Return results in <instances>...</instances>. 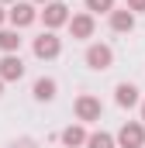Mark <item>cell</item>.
I'll return each mask as SVG.
<instances>
[{
    "instance_id": "1",
    "label": "cell",
    "mask_w": 145,
    "mask_h": 148,
    "mask_svg": "<svg viewBox=\"0 0 145 148\" xmlns=\"http://www.w3.org/2000/svg\"><path fill=\"white\" fill-rule=\"evenodd\" d=\"M117 145L121 148H145V127L138 121H128V124L117 131Z\"/></svg>"
},
{
    "instance_id": "2",
    "label": "cell",
    "mask_w": 145,
    "mask_h": 148,
    "mask_svg": "<svg viewBox=\"0 0 145 148\" xmlns=\"http://www.w3.org/2000/svg\"><path fill=\"white\" fill-rule=\"evenodd\" d=\"M7 17H10V24H14V28H28V24H31V21L38 17V10H35V3L14 0V7L7 10Z\"/></svg>"
},
{
    "instance_id": "3",
    "label": "cell",
    "mask_w": 145,
    "mask_h": 148,
    "mask_svg": "<svg viewBox=\"0 0 145 148\" xmlns=\"http://www.w3.org/2000/svg\"><path fill=\"white\" fill-rule=\"evenodd\" d=\"M41 21H45V28H59V24L69 21V7L59 3V0H48L45 10H41Z\"/></svg>"
},
{
    "instance_id": "4",
    "label": "cell",
    "mask_w": 145,
    "mask_h": 148,
    "mask_svg": "<svg viewBox=\"0 0 145 148\" xmlns=\"http://www.w3.org/2000/svg\"><path fill=\"white\" fill-rule=\"evenodd\" d=\"M100 100L97 97H90V93H83V97H76V117L79 121H100Z\"/></svg>"
},
{
    "instance_id": "5",
    "label": "cell",
    "mask_w": 145,
    "mask_h": 148,
    "mask_svg": "<svg viewBox=\"0 0 145 148\" xmlns=\"http://www.w3.org/2000/svg\"><path fill=\"white\" fill-rule=\"evenodd\" d=\"M110 62H114L110 45H90V48H86V66H90V69H107Z\"/></svg>"
},
{
    "instance_id": "6",
    "label": "cell",
    "mask_w": 145,
    "mask_h": 148,
    "mask_svg": "<svg viewBox=\"0 0 145 148\" xmlns=\"http://www.w3.org/2000/svg\"><path fill=\"white\" fill-rule=\"evenodd\" d=\"M59 48H62V45H59V38L52 35V31H45V35L35 38V55H38V59H55Z\"/></svg>"
},
{
    "instance_id": "7",
    "label": "cell",
    "mask_w": 145,
    "mask_h": 148,
    "mask_svg": "<svg viewBox=\"0 0 145 148\" xmlns=\"http://www.w3.org/2000/svg\"><path fill=\"white\" fill-rule=\"evenodd\" d=\"M24 76V62L17 59V55H3L0 59V79L7 83V79H21Z\"/></svg>"
},
{
    "instance_id": "8",
    "label": "cell",
    "mask_w": 145,
    "mask_h": 148,
    "mask_svg": "<svg viewBox=\"0 0 145 148\" xmlns=\"http://www.w3.org/2000/svg\"><path fill=\"white\" fill-rule=\"evenodd\" d=\"M66 24H69L72 38H90L93 35V17H90V14H76V17H69Z\"/></svg>"
},
{
    "instance_id": "9",
    "label": "cell",
    "mask_w": 145,
    "mask_h": 148,
    "mask_svg": "<svg viewBox=\"0 0 145 148\" xmlns=\"http://www.w3.org/2000/svg\"><path fill=\"white\" fill-rule=\"evenodd\" d=\"M31 93H35V100H41V103H48V100L55 97V79H48V76H41V79H35Z\"/></svg>"
},
{
    "instance_id": "10",
    "label": "cell",
    "mask_w": 145,
    "mask_h": 148,
    "mask_svg": "<svg viewBox=\"0 0 145 148\" xmlns=\"http://www.w3.org/2000/svg\"><path fill=\"white\" fill-rule=\"evenodd\" d=\"M110 28L114 31H131L135 28V14L124 7V10H110Z\"/></svg>"
},
{
    "instance_id": "11",
    "label": "cell",
    "mask_w": 145,
    "mask_h": 148,
    "mask_svg": "<svg viewBox=\"0 0 145 148\" xmlns=\"http://www.w3.org/2000/svg\"><path fill=\"white\" fill-rule=\"evenodd\" d=\"M17 48H21V38H17V28H3V31H0V52L14 55Z\"/></svg>"
},
{
    "instance_id": "12",
    "label": "cell",
    "mask_w": 145,
    "mask_h": 148,
    "mask_svg": "<svg viewBox=\"0 0 145 148\" xmlns=\"http://www.w3.org/2000/svg\"><path fill=\"white\" fill-rule=\"evenodd\" d=\"M117 103H121V107H135V103H138V86L121 83V86H117Z\"/></svg>"
},
{
    "instance_id": "13",
    "label": "cell",
    "mask_w": 145,
    "mask_h": 148,
    "mask_svg": "<svg viewBox=\"0 0 145 148\" xmlns=\"http://www.w3.org/2000/svg\"><path fill=\"white\" fill-rule=\"evenodd\" d=\"M86 141V131L79 127V124H69L66 131H62V145H69V148H76V145H83Z\"/></svg>"
},
{
    "instance_id": "14",
    "label": "cell",
    "mask_w": 145,
    "mask_h": 148,
    "mask_svg": "<svg viewBox=\"0 0 145 148\" xmlns=\"http://www.w3.org/2000/svg\"><path fill=\"white\" fill-rule=\"evenodd\" d=\"M86 145L90 148H114V138L107 131H97V134H86Z\"/></svg>"
},
{
    "instance_id": "15",
    "label": "cell",
    "mask_w": 145,
    "mask_h": 148,
    "mask_svg": "<svg viewBox=\"0 0 145 148\" xmlns=\"http://www.w3.org/2000/svg\"><path fill=\"white\" fill-rule=\"evenodd\" d=\"M86 7H90V10H110L114 0H86Z\"/></svg>"
},
{
    "instance_id": "16",
    "label": "cell",
    "mask_w": 145,
    "mask_h": 148,
    "mask_svg": "<svg viewBox=\"0 0 145 148\" xmlns=\"http://www.w3.org/2000/svg\"><path fill=\"white\" fill-rule=\"evenodd\" d=\"M128 10L135 14V10H145V0H128Z\"/></svg>"
},
{
    "instance_id": "17",
    "label": "cell",
    "mask_w": 145,
    "mask_h": 148,
    "mask_svg": "<svg viewBox=\"0 0 145 148\" xmlns=\"http://www.w3.org/2000/svg\"><path fill=\"white\" fill-rule=\"evenodd\" d=\"M142 121H145V100H142Z\"/></svg>"
},
{
    "instance_id": "18",
    "label": "cell",
    "mask_w": 145,
    "mask_h": 148,
    "mask_svg": "<svg viewBox=\"0 0 145 148\" xmlns=\"http://www.w3.org/2000/svg\"><path fill=\"white\" fill-rule=\"evenodd\" d=\"M3 17H7V14H3V10H0V24H3Z\"/></svg>"
},
{
    "instance_id": "19",
    "label": "cell",
    "mask_w": 145,
    "mask_h": 148,
    "mask_svg": "<svg viewBox=\"0 0 145 148\" xmlns=\"http://www.w3.org/2000/svg\"><path fill=\"white\" fill-rule=\"evenodd\" d=\"M0 93H3V79H0Z\"/></svg>"
},
{
    "instance_id": "20",
    "label": "cell",
    "mask_w": 145,
    "mask_h": 148,
    "mask_svg": "<svg viewBox=\"0 0 145 148\" xmlns=\"http://www.w3.org/2000/svg\"><path fill=\"white\" fill-rule=\"evenodd\" d=\"M0 3H14V0H0Z\"/></svg>"
},
{
    "instance_id": "21",
    "label": "cell",
    "mask_w": 145,
    "mask_h": 148,
    "mask_svg": "<svg viewBox=\"0 0 145 148\" xmlns=\"http://www.w3.org/2000/svg\"><path fill=\"white\" fill-rule=\"evenodd\" d=\"M35 3H48V0H35Z\"/></svg>"
}]
</instances>
